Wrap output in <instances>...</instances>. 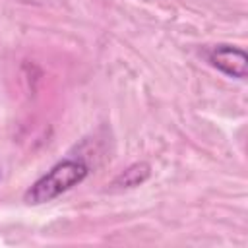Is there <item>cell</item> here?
Instances as JSON below:
<instances>
[{"label": "cell", "instance_id": "cell-1", "mask_svg": "<svg viewBox=\"0 0 248 248\" xmlns=\"http://www.w3.org/2000/svg\"><path fill=\"white\" fill-rule=\"evenodd\" d=\"M89 169L83 161L78 159H64L60 163H56L48 172H45L23 196V200L27 203H46L52 202L54 198H58L60 194L68 192L70 188L78 186L85 176H87Z\"/></svg>", "mask_w": 248, "mask_h": 248}, {"label": "cell", "instance_id": "cell-3", "mask_svg": "<svg viewBox=\"0 0 248 248\" xmlns=\"http://www.w3.org/2000/svg\"><path fill=\"white\" fill-rule=\"evenodd\" d=\"M147 176H149V167H147L145 163H140V165H134V167L126 169V170L116 178V184H122V186L132 188V186L141 184Z\"/></svg>", "mask_w": 248, "mask_h": 248}, {"label": "cell", "instance_id": "cell-2", "mask_svg": "<svg viewBox=\"0 0 248 248\" xmlns=\"http://www.w3.org/2000/svg\"><path fill=\"white\" fill-rule=\"evenodd\" d=\"M207 60L211 62V66H215L217 70H221L223 74L236 78V79H244L246 72H248V56L244 50L231 46V45H219L215 48L209 50Z\"/></svg>", "mask_w": 248, "mask_h": 248}]
</instances>
